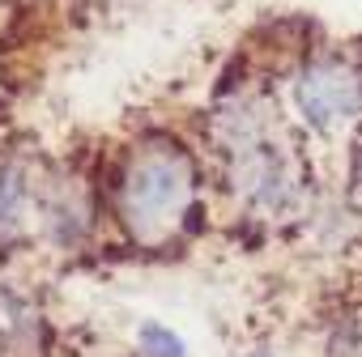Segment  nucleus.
Instances as JSON below:
<instances>
[{
	"label": "nucleus",
	"instance_id": "obj_1",
	"mask_svg": "<svg viewBox=\"0 0 362 357\" xmlns=\"http://www.w3.org/2000/svg\"><path fill=\"white\" fill-rule=\"evenodd\" d=\"M197 196V170L192 157L170 145V140H149L141 145L115 188L119 222L132 230L141 243H166L179 226H184L188 209Z\"/></svg>",
	"mask_w": 362,
	"mask_h": 357
},
{
	"label": "nucleus",
	"instance_id": "obj_2",
	"mask_svg": "<svg viewBox=\"0 0 362 357\" xmlns=\"http://www.w3.org/2000/svg\"><path fill=\"white\" fill-rule=\"evenodd\" d=\"M222 140H226V162H230V178L239 196H247L260 209H281L298 178H294V157L290 149L273 136L264 115L239 111L222 119Z\"/></svg>",
	"mask_w": 362,
	"mask_h": 357
},
{
	"label": "nucleus",
	"instance_id": "obj_3",
	"mask_svg": "<svg viewBox=\"0 0 362 357\" xmlns=\"http://www.w3.org/2000/svg\"><path fill=\"white\" fill-rule=\"evenodd\" d=\"M294 98L311 128H332V123L362 115V77L341 60H320V64L303 68Z\"/></svg>",
	"mask_w": 362,
	"mask_h": 357
},
{
	"label": "nucleus",
	"instance_id": "obj_4",
	"mask_svg": "<svg viewBox=\"0 0 362 357\" xmlns=\"http://www.w3.org/2000/svg\"><path fill=\"white\" fill-rule=\"evenodd\" d=\"M35 205H39V196L30 183V170L0 153V243H18L30 234Z\"/></svg>",
	"mask_w": 362,
	"mask_h": 357
},
{
	"label": "nucleus",
	"instance_id": "obj_5",
	"mask_svg": "<svg viewBox=\"0 0 362 357\" xmlns=\"http://www.w3.org/2000/svg\"><path fill=\"white\" fill-rule=\"evenodd\" d=\"M136 340H141L145 357H184V340H179L175 332H166L162 323H145L136 332Z\"/></svg>",
	"mask_w": 362,
	"mask_h": 357
},
{
	"label": "nucleus",
	"instance_id": "obj_6",
	"mask_svg": "<svg viewBox=\"0 0 362 357\" xmlns=\"http://www.w3.org/2000/svg\"><path fill=\"white\" fill-rule=\"evenodd\" d=\"M354 170H358V188H362V140H358V162H354Z\"/></svg>",
	"mask_w": 362,
	"mask_h": 357
}]
</instances>
